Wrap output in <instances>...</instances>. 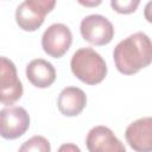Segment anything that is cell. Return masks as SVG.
<instances>
[{
  "mask_svg": "<svg viewBox=\"0 0 152 152\" xmlns=\"http://www.w3.org/2000/svg\"><path fill=\"white\" fill-rule=\"evenodd\" d=\"M70 68L80 81L89 86L102 82L107 75L104 59L91 48L78 49L71 57Z\"/></svg>",
  "mask_w": 152,
  "mask_h": 152,
  "instance_id": "2",
  "label": "cell"
},
{
  "mask_svg": "<svg viewBox=\"0 0 152 152\" xmlns=\"http://www.w3.org/2000/svg\"><path fill=\"white\" fill-rule=\"evenodd\" d=\"M87 104L86 93L77 87L64 88L57 99V107L63 115L76 116L78 115Z\"/></svg>",
  "mask_w": 152,
  "mask_h": 152,
  "instance_id": "10",
  "label": "cell"
},
{
  "mask_svg": "<svg viewBox=\"0 0 152 152\" xmlns=\"http://www.w3.org/2000/svg\"><path fill=\"white\" fill-rule=\"evenodd\" d=\"M86 145L89 152H126L125 145L106 126L93 127L88 132Z\"/></svg>",
  "mask_w": 152,
  "mask_h": 152,
  "instance_id": "8",
  "label": "cell"
},
{
  "mask_svg": "<svg viewBox=\"0 0 152 152\" xmlns=\"http://www.w3.org/2000/svg\"><path fill=\"white\" fill-rule=\"evenodd\" d=\"M140 1L139 0H112L110 1V6L114 11H116L118 13H122V14H128V13H133L137 7L139 6Z\"/></svg>",
  "mask_w": 152,
  "mask_h": 152,
  "instance_id": "13",
  "label": "cell"
},
{
  "mask_svg": "<svg viewBox=\"0 0 152 152\" xmlns=\"http://www.w3.org/2000/svg\"><path fill=\"white\" fill-rule=\"evenodd\" d=\"M80 31L84 40L94 45H106L114 37L113 24L101 14H90L82 19Z\"/></svg>",
  "mask_w": 152,
  "mask_h": 152,
  "instance_id": "5",
  "label": "cell"
},
{
  "mask_svg": "<svg viewBox=\"0 0 152 152\" xmlns=\"http://www.w3.org/2000/svg\"><path fill=\"white\" fill-rule=\"evenodd\" d=\"M128 145L137 152L152 151V118L138 119L128 125L125 132Z\"/></svg>",
  "mask_w": 152,
  "mask_h": 152,
  "instance_id": "9",
  "label": "cell"
},
{
  "mask_svg": "<svg viewBox=\"0 0 152 152\" xmlns=\"http://www.w3.org/2000/svg\"><path fill=\"white\" fill-rule=\"evenodd\" d=\"M113 58L116 69L125 75H133L150 65L152 61V43L144 32H135L114 48Z\"/></svg>",
  "mask_w": 152,
  "mask_h": 152,
  "instance_id": "1",
  "label": "cell"
},
{
  "mask_svg": "<svg viewBox=\"0 0 152 152\" xmlns=\"http://www.w3.org/2000/svg\"><path fill=\"white\" fill-rule=\"evenodd\" d=\"M18 152H51L50 142L42 135H33L21 144Z\"/></svg>",
  "mask_w": 152,
  "mask_h": 152,
  "instance_id": "12",
  "label": "cell"
},
{
  "mask_svg": "<svg viewBox=\"0 0 152 152\" xmlns=\"http://www.w3.org/2000/svg\"><path fill=\"white\" fill-rule=\"evenodd\" d=\"M72 43V33L70 28L61 23L50 25L43 33L42 48L45 53L53 58H61Z\"/></svg>",
  "mask_w": 152,
  "mask_h": 152,
  "instance_id": "7",
  "label": "cell"
},
{
  "mask_svg": "<svg viewBox=\"0 0 152 152\" xmlns=\"http://www.w3.org/2000/svg\"><path fill=\"white\" fill-rule=\"evenodd\" d=\"M55 5L53 0H25L15 10V21L24 31H36Z\"/></svg>",
  "mask_w": 152,
  "mask_h": 152,
  "instance_id": "3",
  "label": "cell"
},
{
  "mask_svg": "<svg viewBox=\"0 0 152 152\" xmlns=\"http://www.w3.org/2000/svg\"><path fill=\"white\" fill-rule=\"evenodd\" d=\"M30 127V116L23 107H6L0 110V137L17 139Z\"/></svg>",
  "mask_w": 152,
  "mask_h": 152,
  "instance_id": "6",
  "label": "cell"
},
{
  "mask_svg": "<svg viewBox=\"0 0 152 152\" xmlns=\"http://www.w3.org/2000/svg\"><path fill=\"white\" fill-rule=\"evenodd\" d=\"M26 77L34 87L48 88L56 80V70L50 62L43 58H36L27 64Z\"/></svg>",
  "mask_w": 152,
  "mask_h": 152,
  "instance_id": "11",
  "label": "cell"
},
{
  "mask_svg": "<svg viewBox=\"0 0 152 152\" xmlns=\"http://www.w3.org/2000/svg\"><path fill=\"white\" fill-rule=\"evenodd\" d=\"M81 4H83V5H86V6H96V5H100L101 4V1H96V2H82L81 1Z\"/></svg>",
  "mask_w": 152,
  "mask_h": 152,
  "instance_id": "15",
  "label": "cell"
},
{
  "mask_svg": "<svg viewBox=\"0 0 152 152\" xmlns=\"http://www.w3.org/2000/svg\"><path fill=\"white\" fill-rule=\"evenodd\" d=\"M57 152H81V150L77 145L71 144V142H66V144L61 145Z\"/></svg>",
  "mask_w": 152,
  "mask_h": 152,
  "instance_id": "14",
  "label": "cell"
},
{
  "mask_svg": "<svg viewBox=\"0 0 152 152\" xmlns=\"http://www.w3.org/2000/svg\"><path fill=\"white\" fill-rule=\"evenodd\" d=\"M23 83L18 78L14 63L0 56V103L10 106L23 95Z\"/></svg>",
  "mask_w": 152,
  "mask_h": 152,
  "instance_id": "4",
  "label": "cell"
}]
</instances>
